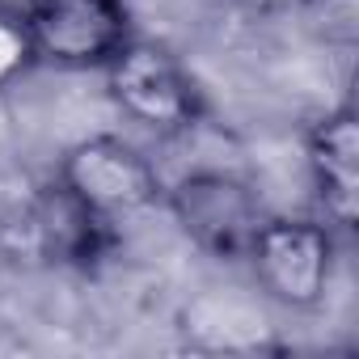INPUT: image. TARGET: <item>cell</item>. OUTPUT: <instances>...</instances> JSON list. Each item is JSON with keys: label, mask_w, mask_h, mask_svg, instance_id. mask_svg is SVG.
<instances>
[{"label": "cell", "mask_w": 359, "mask_h": 359, "mask_svg": "<svg viewBox=\"0 0 359 359\" xmlns=\"http://www.w3.org/2000/svg\"><path fill=\"white\" fill-rule=\"evenodd\" d=\"M106 97L123 118L156 135H187L208 118V93L165 43L131 39L106 68Z\"/></svg>", "instance_id": "1"}, {"label": "cell", "mask_w": 359, "mask_h": 359, "mask_svg": "<svg viewBox=\"0 0 359 359\" xmlns=\"http://www.w3.org/2000/svg\"><path fill=\"white\" fill-rule=\"evenodd\" d=\"M338 233L321 216H266L245 266L266 304L283 313H317L334 283Z\"/></svg>", "instance_id": "2"}, {"label": "cell", "mask_w": 359, "mask_h": 359, "mask_svg": "<svg viewBox=\"0 0 359 359\" xmlns=\"http://www.w3.org/2000/svg\"><path fill=\"white\" fill-rule=\"evenodd\" d=\"M161 208L199 254L229 266L245 262L262 220L271 216L258 187L229 169H191L177 182H165Z\"/></svg>", "instance_id": "3"}, {"label": "cell", "mask_w": 359, "mask_h": 359, "mask_svg": "<svg viewBox=\"0 0 359 359\" xmlns=\"http://www.w3.org/2000/svg\"><path fill=\"white\" fill-rule=\"evenodd\" d=\"M55 177L110 220L144 216L165 199V177L152 165V156L110 131L68 144L55 161Z\"/></svg>", "instance_id": "4"}, {"label": "cell", "mask_w": 359, "mask_h": 359, "mask_svg": "<svg viewBox=\"0 0 359 359\" xmlns=\"http://www.w3.org/2000/svg\"><path fill=\"white\" fill-rule=\"evenodd\" d=\"M22 22L39 68L55 72H102L135 39L127 0H34Z\"/></svg>", "instance_id": "5"}, {"label": "cell", "mask_w": 359, "mask_h": 359, "mask_svg": "<svg viewBox=\"0 0 359 359\" xmlns=\"http://www.w3.org/2000/svg\"><path fill=\"white\" fill-rule=\"evenodd\" d=\"M22 245L64 271H93L114 250V220L93 212L51 173L22 199Z\"/></svg>", "instance_id": "6"}, {"label": "cell", "mask_w": 359, "mask_h": 359, "mask_svg": "<svg viewBox=\"0 0 359 359\" xmlns=\"http://www.w3.org/2000/svg\"><path fill=\"white\" fill-rule=\"evenodd\" d=\"M304 165L317 216L334 233H351L359 220V114L351 102L325 110L304 131Z\"/></svg>", "instance_id": "7"}, {"label": "cell", "mask_w": 359, "mask_h": 359, "mask_svg": "<svg viewBox=\"0 0 359 359\" xmlns=\"http://www.w3.org/2000/svg\"><path fill=\"white\" fill-rule=\"evenodd\" d=\"M34 68H39V60H34V43H30L26 22L0 9V93L13 89Z\"/></svg>", "instance_id": "8"}, {"label": "cell", "mask_w": 359, "mask_h": 359, "mask_svg": "<svg viewBox=\"0 0 359 359\" xmlns=\"http://www.w3.org/2000/svg\"><path fill=\"white\" fill-rule=\"evenodd\" d=\"M0 9L13 13V18H26V13L34 9V0H0Z\"/></svg>", "instance_id": "9"}]
</instances>
